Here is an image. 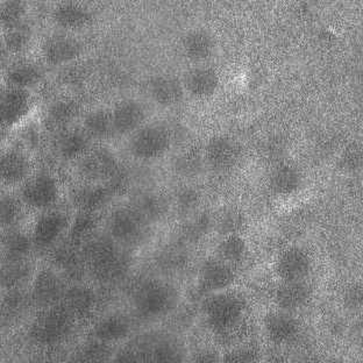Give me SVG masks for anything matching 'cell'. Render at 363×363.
<instances>
[{"label": "cell", "instance_id": "8d00e7d4", "mask_svg": "<svg viewBox=\"0 0 363 363\" xmlns=\"http://www.w3.org/2000/svg\"><path fill=\"white\" fill-rule=\"evenodd\" d=\"M148 357L150 360L157 362H177L182 361L183 350L177 341L163 339L152 346Z\"/></svg>", "mask_w": 363, "mask_h": 363}, {"label": "cell", "instance_id": "6da1fadb", "mask_svg": "<svg viewBox=\"0 0 363 363\" xmlns=\"http://www.w3.org/2000/svg\"><path fill=\"white\" fill-rule=\"evenodd\" d=\"M119 246L111 237H91L85 241L82 254L98 281L112 284L126 276L130 261Z\"/></svg>", "mask_w": 363, "mask_h": 363}, {"label": "cell", "instance_id": "f6af8a7d", "mask_svg": "<svg viewBox=\"0 0 363 363\" xmlns=\"http://www.w3.org/2000/svg\"><path fill=\"white\" fill-rule=\"evenodd\" d=\"M176 208L181 213L188 214L197 208L199 204V194L192 188H182L176 194Z\"/></svg>", "mask_w": 363, "mask_h": 363}, {"label": "cell", "instance_id": "ba28073f", "mask_svg": "<svg viewBox=\"0 0 363 363\" xmlns=\"http://www.w3.org/2000/svg\"><path fill=\"white\" fill-rule=\"evenodd\" d=\"M65 279L59 272L45 268L40 270L33 279L30 301L43 310L55 308L65 301Z\"/></svg>", "mask_w": 363, "mask_h": 363}, {"label": "cell", "instance_id": "bcb514c9", "mask_svg": "<svg viewBox=\"0 0 363 363\" xmlns=\"http://www.w3.org/2000/svg\"><path fill=\"white\" fill-rule=\"evenodd\" d=\"M203 162L201 157L196 155L181 156L175 161V169L177 174L186 177H194L201 172Z\"/></svg>", "mask_w": 363, "mask_h": 363}, {"label": "cell", "instance_id": "4316f807", "mask_svg": "<svg viewBox=\"0 0 363 363\" xmlns=\"http://www.w3.org/2000/svg\"><path fill=\"white\" fill-rule=\"evenodd\" d=\"M55 23L65 30H78L89 25L91 21V13L78 4H61L54 11Z\"/></svg>", "mask_w": 363, "mask_h": 363}, {"label": "cell", "instance_id": "f546056e", "mask_svg": "<svg viewBox=\"0 0 363 363\" xmlns=\"http://www.w3.org/2000/svg\"><path fill=\"white\" fill-rule=\"evenodd\" d=\"M32 277V263L26 259H7L1 268V284L4 288H21Z\"/></svg>", "mask_w": 363, "mask_h": 363}, {"label": "cell", "instance_id": "2e32d148", "mask_svg": "<svg viewBox=\"0 0 363 363\" xmlns=\"http://www.w3.org/2000/svg\"><path fill=\"white\" fill-rule=\"evenodd\" d=\"M311 267L308 254L298 248H290L279 257L276 272L286 283L304 282Z\"/></svg>", "mask_w": 363, "mask_h": 363}, {"label": "cell", "instance_id": "7402d4cb", "mask_svg": "<svg viewBox=\"0 0 363 363\" xmlns=\"http://www.w3.org/2000/svg\"><path fill=\"white\" fill-rule=\"evenodd\" d=\"M130 208H133L140 217L150 224L160 220L168 211V203L162 196L155 192L143 191L130 199Z\"/></svg>", "mask_w": 363, "mask_h": 363}, {"label": "cell", "instance_id": "74e56055", "mask_svg": "<svg viewBox=\"0 0 363 363\" xmlns=\"http://www.w3.org/2000/svg\"><path fill=\"white\" fill-rule=\"evenodd\" d=\"M96 226H97V220H96L94 213L81 212L70 225L72 242L76 245V243L88 241L92 237Z\"/></svg>", "mask_w": 363, "mask_h": 363}, {"label": "cell", "instance_id": "9c48e42d", "mask_svg": "<svg viewBox=\"0 0 363 363\" xmlns=\"http://www.w3.org/2000/svg\"><path fill=\"white\" fill-rule=\"evenodd\" d=\"M21 201L30 208L47 210L56 204L60 191L57 182L48 174H40L28 179L21 189Z\"/></svg>", "mask_w": 363, "mask_h": 363}, {"label": "cell", "instance_id": "b9f144b4", "mask_svg": "<svg viewBox=\"0 0 363 363\" xmlns=\"http://www.w3.org/2000/svg\"><path fill=\"white\" fill-rule=\"evenodd\" d=\"M25 12H26V6L23 1H18V0L6 1L1 7V23L9 30L12 27L19 26L21 25Z\"/></svg>", "mask_w": 363, "mask_h": 363}, {"label": "cell", "instance_id": "5b68a950", "mask_svg": "<svg viewBox=\"0 0 363 363\" xmlns=\"http://www.w3.org/2000/svg\"><path fill=\"white\" fill-rule=\"evenodd\" d=\"M172 146V134L161 125H147L130 136L128 150L139 160H155L164 155Z\"/></svg>", "mask_w": 363, "mask_h": 363}, {"label": "cell", "instance_id": "ac0fdd59", "mask_svg": "<svg viewBox=\"0 0 363 363\" xmlns=\"http://www.w3.org/2000/svg\"><path fill=\"white\" fill-rule=\"evenodd\" d=\"M148 91L152 101L163 107L179 104L184 96V89L179 78L169 75L152 78L148 84Z\"/></svg>", "mask_w": 363, "mask_h": 363}, {"label": "cell", "instance_id": "f35d334b", "mask_svg": "<svg viewBox=\"0 0 363 363\" xmlns=\"http://www.w3.org/2000/svg\"><path fill=\"white\" fill-rule=\"evenodd\" d=\"M243 218L238 210L227 208L214 221V228L223 237L235 235L242 228Z\"/></svg>", "mask_w": 363, "mask_h": 363}, {"label": "cell", "instance_id": "5bb4252c", "mask_svg": "<svg viewBox=\"0 0 363 363\" xmlns=\"http://www.w3.org/2000/svg\"><path fill=\"white\" fill-rule=\"evenodd\" d=\"M92 138L82 127L60 130L55 140V150L63 160L81 159L91 150Z\"/></svg>", "mask_w": 363, "mask_h": 363}, {"label": "cell", "instance_id": "7a4b0ae2", "mask_svg": "<svg viewBox=\"0 0 363 363\" xmlns=\"http://www.w3.org/2000/svg\"><path fill=\"white\" fill-rule=\"evenodd\" d=\"M179 303V292L174 286L160 281H147L136 289L133 306L145 319H156L168 315Z\"/></svg>", "mask_w": 363, "mask_h": 363}, {"label": "cell", "instance_id": "7c38bea8", "mask_svg": "<svg viewBox=\"0 0 363 363\" xmlns=\"http://www.w3.org/2000/svg\"><path fill=\"white\" fill-rule=\"evenodd\" d=\"M205 152L208 164L219 172L233 168L241 157L240 147L227 136L212 138L206 145Z\"/></svg>", "mask_w": 363, "mask_h": 363}, {"label": "cell", "instance_id": "484cf974", "mask_svg": "<svg viewBox=\"0 0 363 363\" xmlns=\"http://www.w3.org/2000/svg\"><path fill=\"white\" fill-rule=\"evenodd\" d=\"M311 291L304 282L286 283L276 292V302L283 311H294L308 302Z\"/></svg>", "mask_w": 363, "mask_h": 363}, {"label": "cell", "instance_id": "9a60e30c", "mask_svg": "<svg viewBox=\"0 0 363 363\" xmlns=\"http://www.w3.org/2000/svg\"><path fill=\"white\" fill-rule=\"evenodd\" d=\"M32 99L28 91L11 88L1 94L0 114L4 126L12 127L23 121L30 111Z\"/></svg>", "mask_w": 363, "mask_h": 363}, {"label": "cell", "instance_id": "ab89813d", "mask_svg": "<svg viewBox=\"0 0 363 363\" xmlns=\"http://www.w3.org/2000/svg\"><path fill=\"white\" fill-rule=\"evenodd\" d=\"M32 40V30L26 25L12 27L5 35V45L11 52H23L28 47Z\"/></svg>", "mask_w": 363, "mask_h": 363}, {"label": "cell", "instance_id": "3957f363", "mask_svg": "<svg viewBox=\"0 0 363 363\" xmlns=\"http://www.w3.org/2000/svg\"><path fill=\"white\" fill-rule=\"evenodd\" d=\"M204 311L208 326L214 332L228 334L242 323L246 304L240 296L219 292L206 301Z\"/></svg>", "mask_w": 363, "mask_h": 363}, {"label": "cell", "instance_id": "83f0119b", "mask_svg": "<svg viewBox=\"0 0 363 363\" xmlns=\"http://www.w3.org/2000/svg\"><path fill=\"white\" fill-rule=\"evenodd\" d=\"M301 172L290 164H282L272 172L270 184L276 194L288 196L298 191L302 186Z\"/></svg>", "mask_w": 363, "mask_h": 363}, {"label": "cell", "instance_id": "c3c4849f", "mask_svg": "<svg viewBox=\"0 0 363 363\" xmlns=\"http://www.w3.org/2000/svg\"><path fill=\"white\" fill-rule=\"evenodd\" d=\"M345 305L350 310H359L362 305V288L354 286L348 289L345 295Z\"/></svg>", "mask_w": 363, "mask_h": 363}, {"label": "cell", "instance_id": "7bdbcfd3", "mask_svg": "<svg viewBox=\"0 0 363 363\" xmlns=\"http://www.w3.org/2000/svg\"><path fill=\"white\" fill-rule=\"evenodd\" d=\"M1 210H0V218H1V225L3 226H13L16 221L19 220L21 216V206L19 201L12 196L3 195L1 197Z\"/></svg>", "mask_w": 363, "mask_h": 363}, {"label": "cell", "instance_id": "ee69618b", "mask_svg": "<svg viewBox=\"0 0 363 363\" xmlns=\"http://www.w3.org/2000/svg\"><path fill=\"white\" fill-rule=\"evenodd\" d=\"M212 227H214V220H212L208 214L203 213L185 227V234L190 240H201V238L210 232Z\"/></svg>", "mask_w": 363, "mask_h": 363}, {"label": "cell", "instance_id": "e0dca14e", "mask_svg": "<svg viewBox=\"0 0 363 363\" xmlns=\"http://www.w3.org/2000/svg\"><path fill=\"white\" fill-rule=\"evenodd\" d=\"M235 275L230 264L220 259H208L201 266L199 282L205 292H220L234 282Z\"/></svg>", "mask_w": 363, "mask_h": 363}, {"label": "cell", "instance_id": "d6986e66", "mask_svg": "<svg viewBox=\"0 0 363 363\" xmlns=\"http://www.w3.org/2000/svg\"><path fill=\"white\" fill-rule=\"evenodd\" d=\"M82 47L72 36L55 35L49 38L43 45L45 61L52 65H61L77 59Z\"/></svg>", "mask_w": 363, "mask_h": 363}, {"label": "cell", "instance_id": "4dcf8cb0", "mask_svg": "<svg viewBox=\"0 0 363 363\" xmlns=\"http://www.w3.org/2000/svg\"><path fill=\"white\" fill-rule=\"evenodd\" d=\"M43 69L30 62L16 63L7 72V81L12 88L27 90L38 84L43 79Z\"/></svg>", "mask_w": 363, "mask_h": 363}, {"label": "cell", "instance_id": "1f68e13d", "mask_svg": "<svg viewBox=\"0 0 363 363\" xmlns=\"http://www.w3.org/2000/svg\"><path fill=\"white\" fill-rule=\"evenodd\" d=\"M77 114L78 106L74 101H57L48 107L45 123L52 130H63L72 125Z\"/></svg>", "mask_w": 363, "mask_h": 363}, {"label": "cell", "instance_id": "cb8c5ba5", "mask_svg": "<svg viewBox=\"0 0 363 363\" xmlns=\"http://www.w3.org/2000/svg\"><path fill=\"white\" fill-rule=\"evenodd\" d=\"M218 86L219 76L213 69H194L185 77V89L196 98L211 97Z\"/></svg>", "mask_w": 363, "mask_h": 363}, {"label": "cell", "instance_id": "8992f818", "mask_svg": "<svg viewBox=\"0 0 363 363\" xmlns=\"http://www.w3.org/2000/svg\"><path fill=\"white\" fill-rule=\"evenodd\" d=\"M148 223L133 208H117L108 219V233L121 246H135L145 239Z\"/></svg>", "mask_w": 363, "mask_h": 363}, {"label": "cell", "instance_id": "44dd1931", "mask_svg": "<svg viewBox=\"0 0 363 363\" xmlns=\"http://www.w3.org/2000/svg\"><path fill=\"white\" fill-rule=\"evenodd\" d=\"M264 328L270 340L275 344H286L298 334L299 325L286 312H272L264 319Z\"/></svg>", "mask_w": 363, "mask_h": 363}, {"label": "cell", "instance_id": "f1b7e54d", "mask_svg": "<svg viewBox=\"0 0 363 363\" xmlns=\"http://www.w3.org/2000/svg\"><path fill=\"white\" fill-rule=\"evenodd\" d=\"M65 308L74 317L88 315L96 303V296L91 289L83 286H74L67 289L65 297Z\"/></svg>", "mask_w": 363, "mask_h": 363}, {"label": "cell", "instance_id": "30bf717a", "mask_svg": "<svg viewBox=\"0 0 363 363\" xmlns=\"http://www.w3.org/2000/svg\"><path fill=\"white\" fill-rule=\"evenodd\" d=\"M69 218L60 211H48L36 221L33 232V242L39 250H48L54 246L60 238L68 230Z\"/></svg>", "mask_w": 363, "mask_h": 363}, {"label": "cell", "instance_id": "603a6c76", "mask_svg": "<svg viewBox=\"0 0 363 363\" xmlns=\"http://www.w3.org/2000/svg\"><path fill=\"white\" fill-rule=\"evenodd\" d=\"M132 332V325L128 318L123 315H111L103 318L94 326V335L97 340L105 344L123 340Z\"/></svg>", "mask_w": 363, "mask_h": 363}, {"label": "cell", "instance_id": "d590c367", "mask_svg": "<svg viewBox=\"0 0 363 363\" xmlns=\"http://www.w3.org/2000/svg\"><path fill=\"white\" fill-rule=\"evenodd\" d=\"M217 254L218 259L227 264L240 262L246 257V242L237 234L225 237L224 240L218 245Z\"/></svg>", "mask_w": 363, "mask_h": 363}, {"label": "cell", "instance_id": "8fae6325", "mask_svg": "<svg viewBox=\"0 0 363 363\" xmlns=\"http://www.w3.org/2000/svg\"><path fill=\"white\" fill-rule=\"evenodd\" d=\"M113 197V189L105 184L89 183L72 189L70 201L81 212L94 213L108 205Z\"/></svg>", "mask_w": 363, "mask_h": 363}, {"label": "cell", "instance_id": "d6a6232c", "mask_svg": "<svg viewBox=\"0 0 363 363\" xmlns=\"http://www.w3.org/2000/svg\"><path fill=\"white\" fill-rule=\"evenodd\" d=\"M83 128L92 139L105 140L113 135L112 113L105 110L91 111L83 121Z\"/></svg>", "mask_w": 363, "mask_h": 363}, {"label": "cell", "instance_id": "681fc988", "mask_svg": "<svg viewBox=\"0 0 363 363\" xmlns=\"http://www.w3.org/2000/svg\"><path fill=\"white\" fill-rule=\"evenodd\" d=\"M23 141L26 143L27 147H30L32 150H35L40 143V132L34 125L27 127L23 132Z\"/></svg>", "mask_w": 363, "mask_h": 363}, {"label": "cell", "instance_id": "7dc6e473", "mask_svg": "<svg viewBox=\"0 0 363 363\" xmlns=\"http://www.w3.org/2000/svg\"><path fill=\"white\" fill-rule=\"evenodd\" d=\"M108 352L110 350L107 347V344L97 340V342H92L83 350V357L86 361L105 360L106 357H108Z\"/></svg>", "mask_w": 363, "mask_h": 363}, {"label": "cell", "instance_id": "277c9868", "mask_svg": "<svg viewBox=\"0 0 363 363\" xmlns=\"http://www.w3.org/2000/svg\"><path fill=\"white\" fill-rule=\"evenodd\" d=\"M72 317L74 315L65 308H45L32 323L30 337L43 346L62 344L74 331Z\"/></svg>", "mask_w": 363, "mask_h": 363}, {"label": "cell", "instance_id": "d4e9b609", "mask_svg": "<svg viewBox=\"0 0 363 363\" xmlns=\"http://www.w3.org/2000/svg\"><path fill=\"white\" fill-rule=\"evenodd\" d=\"M183 49L189 60L194 62L205 61L213 54L214 40L206 30H192L183 40Z\"/></svg>", "mask_w": 363, "mask_h": 363}, {"label": "cell", "instance_id": "52a82bcc", "mask_svg": "<svg viewBox=\"0 0 363 363\" xmlns=\"http://www.w3.org/2000/svg\"><path fill=\"white\" fill-rule=\"evenodd\" d=\"M119 163L113 152L99 148L91 150L78 161V174L89 183L104 184L114 182L119 175Z\"/></svg>", "mask_w": 363, "mask_h": 363}, {"label": "cell", "instance_id": "60d3db41", "mask_svg": "<svg viewBox=\"0 0 363 363\" xmlns=\"http://www.w3.org/2000/svg\"><path fill=\"white\" fill-rule=\"evenodd\" d=\"M30 301V297L21 290V288L9 289V292L4 298V311L12 317L21 315L26 310Z\"/></svg>", "mask_w": 363, "mask_h": 363}, {"label": "cell", "instance_id": "836d02e7", "mask_svg": "<svg viewBox=\"0 0 363 363\" xmlns=\"http://www.w3.org/2000/svg\"><path fill=\"white\" fill-rule=\"evenodd\" d=\"M82 259H84L83 254L76 250L75 243H62L56 247L52 252V261L59 267L62 272L67 274H76L81 272Z\"/></svg>", "mask_w": 363, "mask_h": 363}, {"label": "cell", "instance_id": "ffe728a7", "mask_svg": "<svg viewBox=\"0 0 363 363\" xmlns=\"http://www.w3.org/2000/svg\"><path fill=\"white\" fill-rule=\"evenodd\" d=\"M30 174V162L21 150H11L4 152L0 160V175L6 184H19L26 181Z\"/></svg>", "mask_w": 363, "mask_h": 363}, {"label": "cell", "instance_id": "4fadbf2b", "mask_svg": "<svg viewBox=\"0 0 363 363\" xmlns=\"http://www.w3.org/2000/svg\"><path fill=\"white\" fill-rule=\"evenodd\" d=\"M111 113L114 133L119 135L135 133L136 130L143 127L147 116L145 106L140 101L132 99L121 101Z\"/></svg>", "mask_w": 363, "mask_h": 363}, {"label": "cell", "instance_id": "e575fe53", "mask_svg": "<svg viewBox=\"0 0 363 363\" xmlns=\"http://www.w3.org/2000/svg\"><path fill=\"white\" fill-rule=\"evenodd\" d=\"M33 245L34 242L28 235L19 230H13L7 234L4 241L5 255L7 259H26L32 252Z\"/></svg>", "mask_w": 363, "mask_h": 363}]
</instances>
